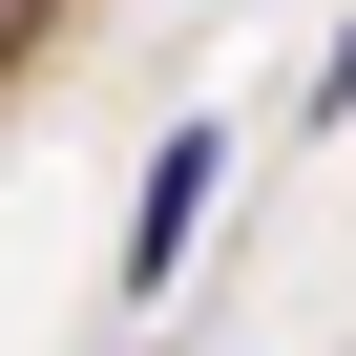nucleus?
<instances>
[{"label": "nucleus", "instance_id": "obj_1", "mask_svg": "<svg viewBox=\"0 0 356 356\" xmlns=\"http://www.w3.org/2000/svg\"><path fill=\"white\" fill-rule=\"evenodd\" d=\"M210 189H231V126H168L147 189H126V293H168V273L210 252Z\"/></svg>", "mask_w": 356, "mask_h": 356}, {"label": "nucleus", "instance_id": "obj_2", "mask_svg": "<svg viewBox=\"0 0 356 356\" xmlns=\"http://www.w3.org/2000/svg\"><path fill=\"white\" fill-rule=\"evenodd\" d=\"M168 356H189V335H168Z\"/></svg>", "mask_w": 356, "mask_h": 356}]
</instances>
